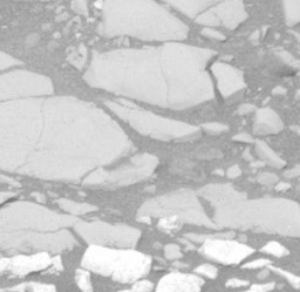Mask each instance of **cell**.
I'll return each instance as SVG.
<instances>
[{
    "label": "cell",
    "instance_id": "6da1fadb",
    "mask_svg": "<svg viewBox=\"0 0 300 292\" xmlns=\"http://www.w3.org/2000/svg\"><path fill=\"white\" fill-rule=\"evenodd\" d=\"M218 229L255 230L300 238V205L286 199L247 200L245 194L213 208Z\"/></svg>",
    "mask_w": 300,
    "mask_h": 292
},
{
    "label": "cell",
    "instance_id": "7a4b0ae2",
    "mask_svg": "<svg viewBox=\"0 0 300 292\" xmlns=\"http://www.w3.org/2000/svg\"><path fill=\"white\" fill-rule=\"evenodd\" d=\"M151 264L152 260L148 255L128 248L90 245L82 257V266L86 270L125 284L148 275Z\"/></svg>",
    "mask_w": 300,
    "mask_h": 292
},
{
    "label": "cell",
    "instance_id": "3957f363",
    "mask_svg": "<svg viewBox=\"0 0 300 292\" xmlns=\"http://www.w3.org/2000/svg\"><path fill=\"white\" fill-rule=\"evenodd\" d=\"M151 218H173L180 224L218 229L205 212L197 195L188 189H180L147 201L137 212V220L150 223Z\"/></svg>",
    "mask_w": 300,
    "mask_h": 292
},
{
    "label": "cell",
    "instance_id": "277c9868",
    "mask_svg": "<svg viewBox=\"0 0 300 292\" xmlns=\"http://www.w3.org/2000/svg\"><path fill=\"white\" fill-rule=\"evenodd\" d=\"M76 222L74 216L32 202H13L0 209V230L58 231L74 226Z\"/></svg>",
    "mask_w": 300,
    "mask_h": 292
},
{
    "label": "cell",
    "instance_id": "5b68a950",
    "mask_svg": "<svg viewBox=\"0 0 300 292\" xmlns=\"http://www.w3.org/2000/svg\"><path fill=\"white\" fill-rule=\"evenodd\" d=\"M76 245L75 237L68 230H0V250L60 252Z\"/></svg>",
    "mask_w": 300,
    "mask_h": 292
},
{
    "label": "cell",
    "instance_id": "8992f818",
    "mask_svg": "<svg viewBox=\"0 0 300 292\" xmlns=\"http://www.w3.org/2000/svg\"><path fill=\"white\" fill-rule=\"evenodd\" d=\"M74 229L79 236L91 245H114L131 248L140 241L141 231L125 224H109L105 222L78 221Z\"/></svg>",
    "mask_w": 300,
    "mask_h": 292
},
{
    "label": "cell",
    "instance_id": "52a82bcc",
    "mask_svg": "<svg viewBox=\"0 0 300 292\" xmlns=\"http://www.w3.org/2000/svg\"><path fill=\"white\" fill-rule=\"evenodd\" d=\"M230 236V234L222 235L186 234L184 238L191 243H202L200 251L208 260L224 265H235L241 263L251 254H253V249L243 243L229 239L228 237Z\"/></svg>",
    "mask_w": 300,
    "mask_h": 292
},
{
    "label": "cell",
    "instance_id": "ba28073f",
    "mask_svg": "<svg viewBox=\"0 0 300 292\" xmlns=\"http://www.w3.org/2000/svg\"><path fill=\"white\" fill-rule=\"evenodd\" d=\"M156 164L157 160L155 157L150 155H140L134 157L129 164H125L112 172L100 169L91 173L86 177L84 183L86 185H102L108 188L134 184L150 176Z\"/></svg>",
    "mask_w": 300,
    "mask_h": 292
},
{
    "label": "cell",
    "instance_id": "9c48e42d",
    "mask_svg": "<svg viewBox=\"0 0 300 292\" xmlns=\"http://www.w3.org/2000/svg\"><path fill=\"white\" fill-rule=\"evenodd\" d=\"M52 258L48 252H38L33 255L0 258V275L24 277L32 272L50 269Z\"/></svg>",
    "mask_w": 300,
    "mask_h": 292
},
{
    "label": "cell",
    "instance_id": "30bf717a",
    "mask_svg": "<svg viewBox=\"0 0 300 292\" xmlns=\"http://www.w3.org/2000/svg\"><path fill=\"white\" fill-rule=\"evenodd\" d=\"M203 279L197 275L170 272L162 277L155 292H201Z\"/></svg>",
    "mask_w": 300,
    "mask_h": 292
},
{
    "label": "cell",
    "instance_id": "8fae6325",
    "mask_svg": "<svg viewBox=\"0 0 300 292\" xmlns=\"http://www.w3.org/2000/svg\"><path fill=\"white\" fill-rule=\"evenodd\" d=\"M202 199L209 202L212 208L230 202L241 194L230 184H209L198 191Z\"/></svg>",
    "mask_w": 300,
    "mask_h": 292
},
{
    "label": "cell",
    "instance_id": "7c38bea8",
    "mask_svg": "<svg viewBox=\"0 0 300 292\" xmlns=\"http://www.w3.org/2000/svg\"><path fill=\"white\" fill-rule=\"evenodd\" d=\"M58 205H59L62 210H65L66 212L70 214V216L86 215L96 210V206L88 204V203H79V202H74V201L72 200H66V199L58 200Z\"/></svg>",
    "mask_w": 300,
    "mask_h": 292
},
{
    "label": "cell",
    "instance_id": "4fadbf2b",
    "mask_svg": "<svg viewBox=\"0 0 300 292\" xmlns=\"http://www.w3.org/2000/svg\"><path fill=\"white\" fill-rule=\"evenodd\" d=\"M281 129V123L274 115L264 113L258 117V121H257L255 130L257 133L260 134H269L278 132Z\"/></svg>",
    "mask_w": 300,
    "mask_h": 292
},
{
    "label": "cell",
    "instance_id": "5bb4252c",
    "mask_svg": "<svg viewBox=\"0 0 300 292\" xmlns=\"http://www.w3.org/2000/svg\"><path fill=\"white\" fill-rule=\"evenodd\" d=\"M10 292H57L54 285L44 284V283H24L17 287L8 289Z\"/></svg>",
    "mask_w": 300,
    "mask_h": 292
},
{
    "label": "cell",
    "instance_id": "9a60e30c",
    "mask_svg": "<svg viewBox=\"0 0 300 292\" xmlns=\"http://www.w3.org/2000/svg\"><path fill=\"white\" fill-rule=\"evenodd\" d=\"M257 151H258L260 156H262L265 161H268V163H270L272 167L281 168V167L284 166V161L279 159V157H278L277 155L268 147V146L263 144V142H259V144L257 145Z\"/></svg>",
    "mask_w": 300,
    "mask_h": 292
},
{
    "label": "cell",
    "instance_id": "2e32d148",
    "mask_svg": "<svg viewBox=\"0 0 300 292\" xmlns=\"http://www.w3.org/2000/svg\"><path fill=\"white\" fill-rule=\"evenodd\" d=\"M75 282L81 292H93V285H91L90 275V272H88V270H76Z\"/></svg>",
    "mask_w": 300,
    "mask_h": 292
},
{
    "label": "cell",
    "instance_id": "e0dca14e",
    "mask_svg": "<svg viewBox=\"0 0 300 292\" xmlns=\"http://www.w3.org/2000/svg\"><path fill=\"white\" fill-rule=\"evenodd\" d=\"M262 251L274 257H284L289 255V250H287L285 246L274 241L266 243V244L262 248Z\"/></svg>",
    "mask_w": 300,
    "mask_h": 292
},
{
    "label": "cell",
    "instance_id": "ac0fdd59",
    "mask_svg": "<svg viewBox=\"0 0 300 292\" xmlns=\"http://www.w3.org/2000/svg\"><path fill=\"white\" fill-rule=\"evenodd\" d=\"M269 269L271 270V271H273L274 273H277L278 276L283 277L284 279H286L287 282H289V284L291 287H293L295 289H300V277L295 275V273L286 271V270L280 269V267H275L270 265L269 266Z\"/></svg>",
    "mask_w": 300,
    "mask_h": 292
},
{
    "label": "cell",
    "instance_id": "d6986e66",
    "mask_svg": "<svg viewBox=\"0 0 300 292\" xmlns=\"http://www.w3.org/2000/svg\"><path fill=\"white\" fill-rule=\"evenodd\" d=\"M154 289V284L150 281H146V279H140L134 283V285L130 289L127 290H122L120 292H151Z\"/></svg>",
    "mask_w": 300,
    "mask_h": 292
},
{
    "label": "cell",
    "instance_id": "ffe728a7",
    "mask_svg": "<svg viewBox=\"0 0 300 292\" xmlns=\"http://www.w3.org/2000/svg\"><path fill=\"white\" fill-rule=\"evenodd\" d=\"M196 272H197V275H201L211 279L216 278L217 275H218V270H217V267L211 265V264H203V265H200L197 269H196Z\"/></svg>",
    "mask_w": 300,
    "mask_h": 292
},
{
    "label": "cell",
    "instance_id": "44dd1931",
    "mask_svg": "<svg viewBox=\"0 0 300 292\" xmlns=\"http://www.w3.org/2000/svg\"><path fill=\"white\" fill-rule=\"evenodd\" d=\"M165 258L169 261H177L182 258V251L177 244H168L164 248Z\"/></svg>",
    "mask_w": 300,
    "mask_h": 292
},
{
    "label": "cell",
    "instance_id": "7402d4cb",
    "mask_svg": "<svg viewBox=\"0 0 300 292\" xmlns=\"http://www.w3.org/2000/svg\"><path fill=\"white\" fill-rule=\"evenodd\" d=\"M180 226V223L173 220V218H160V221H158V228L163 231H174L179 229Z\"/></svg>",
    "mask_w": 300,
    "mask_h": 292
},
{
    "label": "cell",
    "instance_id": "603a6c76",
    "mask_svg": "<svg viewBox=\"0 0 300 292\" xmlns=\"http://www.w3.org/2000/svg\"><path fill=\"white\" fill-rule=\"evenodd\" d=\"M272 264V262L268 258H258V260L251 261L249 263H246L245 265H243L244 269H262V267H269Z\"/></svg>",
    "mask_w": 300,
    "mask_h": 292
},
{
    "label": "cell",
    "instance_id": "cb8c5ba5",
    "mask_svg": "<svg viewBox=\"0 0 300 292\" xmlns=\"http://www.w3.org/2000/svg\"><path fill=\"white\" fill-rule=\"evenodd\" d=\"M257 181H258L259 183L270 187V185L278 183V177L274 174H271V173H263V174H260L258 177H257Z\"/></svg>",
    "mask_w": 300,
    "mask_h": 292
},
{
    "label": "cell",
    "instance_id": "d4e9b609",
    "mask_svg": "<svg viewBox=\"0 0 300 292\" xmlns=\"http://www.w3.org/2000/svg\"><path fill=\"white\" fill-rule=\"evenodd\" d=\"M274 289V283H266V284H253L247 291L244 292H270Z\"/></svg>",
    "mask_w": 300,
    "mask_h": 292
},
{
    "label": "cell",
    "instance_id": "484cf974",
    "mask_svg": "<svg viewBox=\"0 0 300 292\" xmlns=\"http://www.w3.org/2000/svg\"><path fill=\"white\" fill-rule=\"evenodd\" d=\"M247 285H249V282L240 278H231L226 282V287L228 288H243L247 287Z\"/></svg>",
    "mask_w": 300,
    "mask_h": 292
},
{
    "label": "cell",
    "instance_id": "4316f807",
    "mask_svg": "<svg viewBox=\"0 0 300 292\" xmlns=\"http://www.w3.org/2000/svg\"><path fill=\"white\" fill-rule=\"evenodd\" d=\"M204 128L209 133H220V132H224V130H226L225 126H223V124H218V123L205 124Z\"/></svg>",
    "mask_w": 300,
    "mask_h": 292
},
{
    "label": "cell",
    "instance_id": "83f0119b",
    "mask_svg": "<svg viewBox=\"0 0 300 292\" xmlns=\"http://www.w3.org/2000/svg\"><path fill=\"white\" fill-rule=\"evenodd\" d=\"M0 183L10 184V185H13V187H20V184L18 183L15 179L8 177V176H6L4 174H0Z\"/></svg>",
    "mask_w": 300,
    "mask_h": 292
},
{
    "label": "cell",
    "instance_id": "f1b7e54d",
    "mask_svg": "<svg viewBox=\"0 0 300 292\" xmlns=\"http://www.w3.org/2000/svg\"><path fill=\"white\" fill-rule=\"evenodd\" d=\"M285 176L287 178H295V177H299L300 176V166H297L296 168L290 169L289 172L285 173Z\"/></svg>",
    "mask_w": 300,
    "mask_h": 292
},
{
    "label": "cell",
    "instance_id": "f546056e",
    "mask_svg": "<svg viewBox=\"0 0 300 292\" xmlns=\"http://www.w3.org/2000/svg\"><path fill=\"white\" fill-rule=\"evenodd\" d=\"M240 174H241L240 169L238 168L237 166L231 167V168L228 170V177L229 178H236V177H238V176H240Z\"/></svg>",
    "mask_w": 300,
    "mask_h": 292
},
{
    "label": "cell",
    "instance_id": "4dcf8cb0",
    "mask_svg": "<svg viewBox=\"0 0 300 292\" xmlns=\"http://www.w3.org/2000/svg\"><path fill=\"white\" fill-rule=\"evenodd\" d=\"M15 194L12 193V191H1L0 193V204L6 202L7 200H11L12 197H14Z\"/></svg>",
    "mask_w": 300,
    "mask_h": 292
},
{
    "label": "cell",
    "instance_id": "1f68e13d",
    "mask_svg": "<svg viewBox=\"0 0 300 292\" xmlns=\"http://www.w3.org/2000/svg\"><path fill=\"white\" fill-rule=\"evenodd\" d=\"M275 189L279 190V191H284L290 189V184L285 183V182H278L277 184H275Z\"/></svg>",
    "mask_w": 300,
    "mask_h": 292
},
{
    "label": "cell",
    "instance_id": "d6a6232c",
    "mask_svg": "<svg viewBox=\"0 0 300 292\" xmlns=\"http://www.w3.org/2000/svg\"><path fill=\"white\" fill-rule=\"evenodd\" d=\"M235 140H237V141H241V142H250L251 138L247 135V134H240V135L236 136Z\"/></svg>",
    "mask_w": 300,
    "mask_h": 292
},
{
    "label": "cell",
    "instance_id": "836d02e7",
    "mask_svg": "<svg viewBox=\"0 0 300 292\" xmlns=\"http://www.w3.org/2000/svg\"><path fill=\"white\" fill-rule=\"evenodd\" d=\"M269 273H270V269L263 270V271L260 272L259 275H258V278H259V279H264V278H266V277L269 276Z\"/></svg>",
    "mask_w": 300,
    "mask_h": 292
},
{
    "label": "cell",
    "instance_id": "e575fe53",
    "mask_svg": "<svg viewBox=\"0 0 300 292\" xmlns=\"http://www.w3.org/2000/svg\"><path fill=\"white\" fill-rule=\"evenodd\" d=\"M298 189L300 190V183H299V185H298Z\"/></svg>",
    "mask_w": 300,
    "mask_h": 292
}]
</instances>
